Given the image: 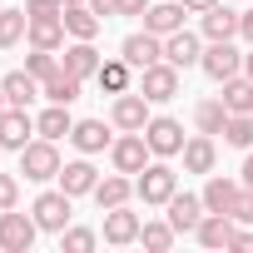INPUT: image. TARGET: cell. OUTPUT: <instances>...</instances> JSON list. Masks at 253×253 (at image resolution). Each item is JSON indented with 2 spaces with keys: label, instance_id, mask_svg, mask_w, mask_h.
Instances as JSON below:
<instances>
[{
  "label": "cell",
  "instance_id": "cell-1",
  "mask_svg": "<svg viewBox=\"0 0 253 253\" xmlns=\"http://www.w3.org/2000/svg\"><path fill=\"white\" fill-rule=\"evenodd\" d=\"M60 149H55V139H30L25 149H20V174L25 179H35V184H45V179H60Z\"/></svg>",
  "mask_w": 253,
  "mask_h": 253
},
{
  "label": "cell",
  "instance_id": "cell-2",
  "mask_svg": "<svg viewBox=\"0 0 253 253\" xmlns=\"http://www.w3.org/2000/svg\"><path fill=\"white\" fill-rule=\"evenodd\" d=\"M134 194H139L144 204H169V199L179 194V174H174L169 164H144L139 179H134Z\"/></svg>",
  "mask_w": 253,
  "mask_h": 253
},
{
  "label": "cell",
  "instance_id": "cell-3",
  "mask_svg": "<svg viewBox=\"0 0 253 253\" xmlns=\"http://www.w3.org/2000/svg\"><path fill=\"white\" fill-rule=\"evenodd\" d=\"M139 94H144L149 104H169V99L179 94V65H169V60H159V65H149V70H139Z\"/></svg>",
  "mask_w": 253,
  "mask_h": 253
},
{
  "label": "cell",
  "instance_id": "cell-4",
  "mask_svg": "<svg viewBox=\"0 0 253 253\" xmlns=\"http://www.w3.org/2000/svg\"><path fill=\"white\" fill-rule=\"evenodd\" d=\"M149 139H144V129H124V139H114L109 144V159H114V169L119 174H139L144 164H149Z\"/></svg>",
  "mask_w": 253,
  "mask_h": 253
},
{
  "label": "cell",
  "instance_id": "cell-5",
  "mask_svg": "<svg viewBox=\"0 0 253 253\" xmlns=\"http://www.w3.org/2000/svg\"><path fill=\"white\" fill-rule=\"evenodd\" d=\"M35 233H40L35 213L25 218V213H15V209H0V248H5V253H30Z\"/></svg>",
  "mask_w": 253,
  "mask_h": 253
},
{
  "label": "cell",
  "instance_id": "cell-6",
  "mask_svg": "<svg viewBox=\"0 0 253 253\" xmlns=\"http://www.w3.org/2000/svg\"><path fill=\"white\" fill-rule=\"evenodd\" d=\"M30 213H35V223L45 228V233H65L70 228V194L65 189H50V194H40L35 204H30Z\"/></svg>",
  "mask_w": 253,
  "mask_h": 253
},
{
  "label": "cell",
  "instance_id": "cell-7",
  "mask_svg": "<svg viewBox=\"0 0 253 253\" xmlns=\"http://www.w3.org/2000/svg\"><path fill=\"white\" fill-rule=\"evenodd\" d=\"M144 139H149V149H154L159 159L184 154V124H179V119H169V114H154V119L144 124Z\"/></svg>",
  "mask_w": 253,
  "mask_h": 253
},
{
  "label": "cell",
  "instance_id": "cell-8",
  "mask_svg": "<svg viewBox=\"0 0 253 253\" xmlns=\"http://www.w3.org/2000/svg\"><path fill=\"white\" fill-rule=\"evenodd\" d=\"M119 55L129 60L134 70H149V65H159L164 60V35H154V30H139V35H129L119 45Z\"/></svg>",
  "mask_w": 253,
  "mask_h": 253
},
{
  "label": "cell",
  "instance_id": "cell-9",
  "mask_svg": "<svg viewBox=\"0 0 253 253\" xmlns=\"http://www.w3.org/2000/svg\"><path fill=\"white\" fill-rule=\"evenodd\" d=\"M30 134H40V129H35V119H30L25 104H10L5 114H0V144H5V149H25Z\"/></svg>",
  "mask_w": 253,
  "mask_h": 253
},
{
  "label": "cell",
  "instance_id": "cell-10",
  "mask_svg": "<svg viewBox=\"0 0 253 253\" xmlns=\"http://www.w3.org/2000/svg\"><path fill=\"white\" fill-rule=\"evenodd\" d=\"M199 65H204V75H209V80H218V84H223V80H233V75L243 70V55H238L228 40H213V45L204 50V60H199Z\"/></svg>",
  "mask_w": 253,
  "mask_h": 253
},
{
  "label": "cell",
  "instance_id": "cell-11",
  "mask_svg": "<svg viewBox=\"0 0 253 253\" xmlns=\"http://www.w3.org/2000/svg\"><path fill=\"white\" fill-rule=\"evenodd\" d=\"M139 213H129V209H104V243H114V248H124V243H139Z\"/></svg>",
  "mask_w": 253,
  "mask_h": 253
},
{
  "label": "cell",
  "instance_id": "cell-12",
  "mask_svg": "<svg viewBox=\"0 0 253 253\" xmlns=\"http://www.w3.org/2000/svg\"><path fill=\"white\" fill-rule=\"evenodd\" d=\"M109 119H114V129H144V124H149V99L134 89H124L119 99H114V109H109Z\"/></svg>",
  "mask_w": 253,
  "mask_h": 253
},
{
  "label": "cell",
  "instance_id": "cell-13",
  "mask_svg": "<svg viewBox=\"0 0 253 253\" xmlns=\"http://www.w3.org/2000/svg\"><path fill=\"white\" fill-rule=\"evenodd\" d=\"M164 209H169V223H174L179 233H194V228H199V218L209 213V209H204V194H174Z\"/></svg>",
  "mask_w": 253,
  "mask_h": 253
},
{
  "label": "cell",
  "instance_id": "cell-14",
  "mask_svg": "<svg viewBox=\"0 0 253 253\" xmlns=\"http://www.w3.org/2000/svg\"><path fill=\"white\" fill-rule=\"evenodd\" d=\"M164 60H169V65H179V70L199 65V60H204V45H199V35H189V30H174V35H164Z\"/></svg>",
  "mask_w": 253,
  "mask_h": 253
},
{
  "label": "cell",
  "instance_id": "cell-15",
  "mask_svg": "<svg viewBox=\"0 0 253 253\" xmlns=\"http://www.w3.org/2000/svg\"><path fill=\"white\" fill-rule=\"evenodd\" d=\"M75 80H89V75H99V50H94V40H75V45H65V60H60Z\"/></svg>",
  "mask_w": 253,
  "mask_h": 253
},
{
  "label": "cell",
  "instance_id": "cell-16",
  "mask_svg": "<svg viewBox=\"0 0 253 253\" xmlns=\"http://www.w3.org/2000/svg\"><path fill=\"white\" fill-rule=\"evenodd\" d=\"M213 164H218V144H213V134H194V139H184V169H189V174H213Z\"/></svg>",
  "mask_w": 253,
  "mask_h": 253
},
{
  "label": "cell",
  "instance_id": "cell-17",
  "mask_svg": "<svg viewBox=\"0 0 253 253\" xmlns=\"http://www.w3.org/2000/svg\"><path fill=\"white\" fill-rule=\"evenodd\" d=\"M184 0H164V5H149L144 10V30H154V35H174V30H184Z\"/></svg>",
  "mask_w": 253,
  "mask_h": 253
},
{
  "label": "cell",
  "instance_id": "cell-18",
  "mask_svg": "<svg viewBox=\"0 0 253 253\" xmlns=\"http://www.w3.org/2000/svg\"><path fill=\"white\" fill-rule=\"evenodd\" d=\"M94 184H99V174H94V164H89V159H75V164H65V169H60V189H65L70 199L94 194Z\"/></svg>",
  "mask_w": 253,
  "mask_h": 253
},
{
  "label": "cell",
  "instance_id": "cell-19",
  "mask_svg": "<svg viewBox=\"0 0 253 253\" xmlns=\"http://www.w3.org/2000/svg\"><path fill=\"white\" fill-rule=\"evenodd\" d=\"M194 238H199L204 248H228V243H233V218H228V213H204L199 228H194Z\"/></svg>",
  "mask_w": 253,
  "mask_h": 253
},
{
  "label": "cell",
  "instance_id": "cell-20",
  "mask_svg": "<svg viewBox=\"0 0 253 253\" xmlns=\"http://www.w3.org/2000/svg\"><path fill=\"white\" fill-rule=\"evenodd\" d=\"M70 139H75V149L80 154H99V149H109L114 139H109V129H104V119H80L75 129H70Z\"/></svg>",
  "mask_w": 253,
  "mask_h": 253
},
{
  "label": "cell",
  "instance_id": "cell-21",
  "mask_svg": "<svg viewBox=\"0 0 253 253\" xmlns=\"http://www.w3.org/2000/svg\"><path fill=\"white\" fill-rule=\"evenodd\" d=\"M60 20H65V30H70L75 40H94V35H99V25H104V20L89 10V0H80V5H65V15H60Z\"/></svg>",
  "mask_w": 253,
  "mask_h": 253
},
{
  "label": "cell",
  "instance_id": "cell-22",
  "mask_svg": "<svg viewBox=\"0 0 253 253\" xmlns=\"http://www.w3.org/2000/svg\"><path fill=\"white\" fill-rule=\"evenodd\" d=\"M238 194H243V184H233V179H223V174H213V179L204 184V209H209V213H228Z\"/></svg>",
  "mask_w": 253,
  "mask_h": 253
},
{
  "label": "cell",
  "instance_id": "cell-23",
  "mask_svg": "<svg viewBox=\"0 0 253 253\" xmlns=\"http://www.w3.org/2000/svg\"><path fill=\"white\" fill-rule=\"evenodd\" d=\"M129 194H134V184H129V174H109V179H99L94 184V204L99 209H119V204H129Z\"/></svg>",
  "mask_w": 253,
  "mask_h": 253
},
{
  "label": "cell",
  "instance_id": "cell-24",
  "mask_svg": "<svg viewBox=\"0 0 253 253\" xmlns=\"http://www.w3.org/2000/svg\"><path fill=\"white\" fill-rule=\"evenodd\" d=\"M0 89H5V99H10V104H25V109H30V99L40 94V80H35L30 70H10L5 80H0Z\"/></svg>",
  "mask_w": 253,
  "mask_h": 253
},
{
  "label": "cell",
  "instance_id": "cell-25",
  "mask_svg": "<svg viewBox=\"0 0 253 253\" xmlns=\"http://www.w3.org/2000/svg\"><path fill=\"white\" fill-rule=\"evenodd\" d=\"M80 84H84V80H75V75L60 65V70H55V75L40 84V94H45L50 104H70V99H80Z\"/></svg>",
  "mask_w": 253,
  "mask_h": 253
},
{
  "label": "cell",
  "instance_id": "cell-26",
  "mask_svg": "<svg viewBox=\"0 0 253 253\" xmlns=\"http://www.w3.org/2000/svg\"><path fill=\"white\" fill-rule=\"evenodd\" d=\"M218 99L228 104V114H253V80H248V75L223 80V94H218Z\"/></svg>",
  "mask_w": 253,
  "mask_h": 253
},
{
  "label": "cell",
  "instance_id": "cell-27",
  "mask_svg": "<svg viewBox=\"0 0 253 253\" xmlns=\"http://www.w3.org/2000/svg\"><path fill=\"white\" fill-rule=\"evenodd\" d=\"M204 35H209V40H233V35H238V10H228V5L204 10Z\"/></svg>",
  "mask_w": 253,
  "mask_h": 253
},
{
  "label": "cell",
  "instance_id": "cell-28",
  "mask_svg": "<svg viewBox=\"0 0 253 253\" xmlns=\"http://www.w3.org/2000/svg\"><path fill=\"white\" fill-rule=\"evenodd\" d=\"M129 75H134V65L119 55V60H104L94 80H99V89H109V94H124V89H129Z\"/></svg>",
  "mask_w": 253,
  "mask_h": 253
},
{
  "label": "cell",
  "instance_id": "cell-29",
  "mask_svg": "<svg viewBox=\"0 0 253 253\" xmlns=\"http://www.w3.org/2000/svg\"><path fill=\"white\" fill-rule=\"evenodd\" d=\"M194 124H199V134H223V124H228V104L223 99H204L194 109Z\"/></svg>",
  "mask_w": 253,
  "mask_h": 253
},
{
  "label": "cell",
  "instance_id": "cell-30",
  "mask_svg": "<svg viewBox=\"0 0 253 253\" xmlns=\"http://www.w3.org/2000/svg\"><path fill=\"white\" fill-rule=\"evenodd\" d=\"M65 20H30V45L35 50H60L65 45Z\"/></svg>",
  "mask_w": 253,
  "mask_h": 253
},
{
  "label": "cell",
  "instance_id": "cell-31",
  "mask_svg": "<svg viewBox=\"0 0 253 253\" xmlns=\"http://www.w3.org/2000/svg\"><path fill=\"white\" fill-rule=\"evenodd\" d=\"M35 129H40L45 139H65V134L75 129V119H70V109H65V104H50V109L35 119Z\"/></svg>",
  "mask_w": 253,
  "mask_h": 253
},
{
  "label": "cell",
  "instance_id": "cell-32",
  "mask_svg": "<svg viewBox=\"0 0 253 253\" xmlns=\"http://www.w3.org/2000/svg\"><path fill=\"white\" fill-rule=\"evenodd\" d=\"M30 35V15L25 10H0V50H10Z\"/></svg>",
  "mask_w": 253,
  "mask_h": 253
},
{
  "label": "cell",
  "instance_id": "cell-33",
  "mask_svg": "<svg viewBox=\"0 0 253 253\" xmlns=\"http://www.w3.org/2000/svg\"><path fill=\"white\" fill-rule=\"evenodd\" d=\"M174 238H179V228H174L169 218H164V223H144V228H139V243H144L149 253H169V248H174Z\"/></svg>",
  "mask_w": 253,
  "mask_h": 253
},
{
  "label": "cell",
  "instance_id": "cell-34",
  "mask_svg": "<svg viewBox=\"0 0 253 253\" xmlns=\"http://www.w3.org/2000/svg\"><path fill=\"white\" fill-rule=\"evenodd\" d=\"M223 144L253 149V114H228V124H223Z\"/></svg>",
  "mask_w": 253,
  "mask_h": 253
},
{
  "label": "cell",
  "instance_id": "cell-35",
  "mask_svg": "<svg viewBox=\"0 0 253 253\" xmlns=\"http://www.w3.org/2000/svg\"><path fill=\"white\" fill-rule=\"evenodd\" d=\"M25 70H30V75L45 84V80L60 70V60H55V50H30V55H25Z\"/></svg>",
  "mask_w": 253,
  "mask_h": 253
},
{
  "label": "cell",
  "instance_id": "cell-36",
  "mask_svg": "<svg viewBox=\"0 0 253 253\" xmlns=\"http://www.w3.org/2000/svg\"><path fill=\"white\" fill-rule=\"evenodd\" d=\"M94 243H99L94 228H65V233H60V248H65V253H89Z\"/></svg>",
  "mask_w": 253,
  "mask_h": 253
},
{
  "label": "cell",
  "instance_id": "cell-37",
  "mask_svg": "<svg viewBox=\"0 0 253 253\" xmlns=\"http://www.w3.org/2000/svg\"><path fill=\"white\" fill-rule=\"evenodd\" d=\"M25 15L30 20H60L65 15V0H25Z\"/></svg>",
  "mask_w": 253,
  "mask_h": 253
},
{
  "label": "cell",
  "instance_id": "cell-38",
  "mask_svg": "<svg viewBox=\"0 0 253 253\" xmlns=\"http://www.w3.org/2000/svg\"><path fill=\"white\" fill-rule=\"evenodd\" d=\"M228 218H233V223H253V189H243V194L233 199V209H228Z\"/></svg>",
  "mask_w": 253,
  "mask_h": 253
},
{
  "label": "cell",
  "instance_id": "cell-39",
  "mask_svg": "<svg viewBox=\"0 0 253 253\" xmlns=\"http://www.w3.org/2000/svg\"><path fill=\"white\" fill-rule=\"evenodd\" d=\"M15 199H20V184H15V174H0V209H15Z\"/></svg>",
  "mask_w": 253,
  "mask_h": 253
},
{
  "label": "cell",
  "instance_id": "cell-40",
  "mask_svg": "<svg viewBox=\"0 0 253 253\" xmlns=\"http://www.w3.org/2000/svg\"><path fill=\"white\" fill-rule=\"evenodd\" d=\"M89 10H94L99 20H109V15H119V0H89Z\"/></svg>",
  "mask_w": 253,
  "mask_h": 253
},
{
  "label": "cell",
  "instance_id": "cell-41",
  "mask_svg": "<svg viewBox=\"0 0 253 253\" xmlns=\"http://www.w3.org/2000/svg\"><path fill=\"white\" fill-rule=\"evenodd\" d=\"M228 248H238V253H253V233L248 228H233V243Z\"/></svg>",
  "mask_w": 253,
  "mask_h": 253
},
{
  "label": "cell",
  "instance_id": "cell-42",
  "mask_svg": "<svg viewBox=\"0 0 253 253\" xmlns=\"http://www.w3.org/2000/svg\"><path fill=\"white\" fill-rule=\"evenodd\" d=\"M149 0H119V15H144Z\"/></svg>",
  "mask_w": 253,
  "mask_h": 253
},
{
  "label": "cell",
  "instance_id": "cell-43",
  "mask_svg": "<svg viewBox=\"0 0 253 253\" xmlns=\"http://www.w3.org/2000/svg\"><path fill=\"white\" fill-rule=\"evenodd\" d=\"M238 35L253 45V10H243V15H238Z\"/></svg>",
  "mask_w": 253,
  "mask_h": 253
},
{
  "label": "cell",
  "instance_id": "cell-44",
  "mask_svg": "<svg viewBox=\"0 0 253 253\" xmlns=\"http://www.w3.org/2000/svg\"><path fill=\"white\" fill-rule=\"evenodd\" d=\"M213 5H218V0H184V10H199V15H204V10H213Z\"/></svg>",
  "mask_w": 253,
  "mask_h": 253
},
{
  "label": "cell",
  "instance_id": "cell-45",
  "mask_svg": "<svg viewBox=\"0 0 253 253\" xmlns=\"http://www.w3.org/2000/svg\"><path fill=\"white\" fill-rule=\"evenodd\" d=\"M238 184H243V189H253V154L243 159V179H238Z\"/></svg>",
  "mask_w": 253,
  "mask_h": 253
},
{
  "label": "cell",
  "instance_id": "cell-46",
  "mask_svg": "<svg viewBox=\"0 0 253 253\" xmlns=\"http://www.w3.org/2000/svg\"><path fill=\"white\" fill-rule=\"evenodd\" d=\"M243 75H248V80H253V50H248V55H243Z\"/></svg>",
  "mask_w": 253,
  "mask_h": 253
},
{
  "label": "cell",
  "instance_id": "cell-47",
  "mask_svg": "<svg viewBox=\"0 0 253 253\" xmlns=\"http://www.w3.org/2000/svg\"><path fill=\"white\" fill-rule=\"evenodd\" d=\"M5 109H10V99H5V89H0V114H5Z\"/></svg>",
  "mask_w": 253,
  "mask_h": 253
},
{
  "label": "cell",
  "instance_id": "cell-48",
  "mask_svg": "<svg viewBox=\"0 0 253 253\" xmlns=\"http://www.w3.org/2000/svg\"><path fill=\"white\" fill-rule=\"evenodd\" d=\"M65 5H80V0H65Z\"/></svg>",
  "mask_w": 253,
  "mask_h": 253
},
{
  "label": "cell",
  "instance_id": "cell-49",
  "mask_svg": "<svg viewBox=\"0 0 253 253\" xmlns=\"http://www.w3.org/2000/svg\"><path fill=\"white\" fill-rule=\"evenodd\" d=\"M0 149H5V144H0Z\"/></svg>",
  "mask_w": 253,
  "mask_h": 253
}]
</instances>
